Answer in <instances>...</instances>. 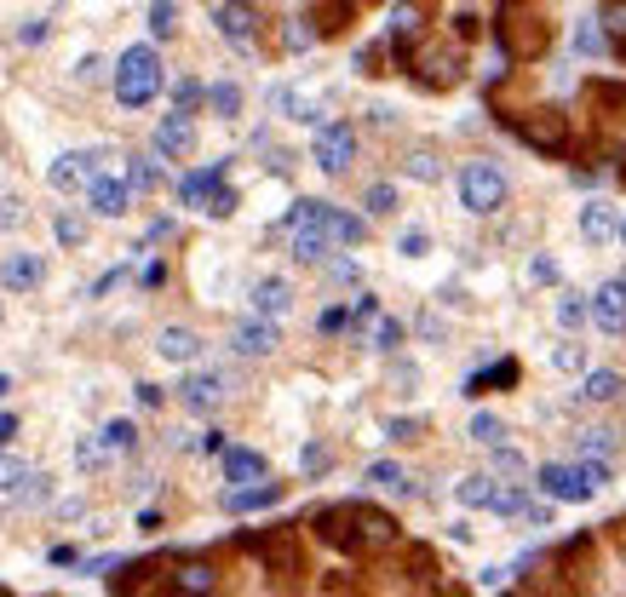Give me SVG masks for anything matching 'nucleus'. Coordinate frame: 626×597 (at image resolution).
<instances>
[{"label":"nucleus","mask_w":626,"mask_h":597,"mask_svg":"<svg viewBox=\"0 0 626 597\" xmlns=\"http://www.w3.org/2000/svg\"><path fill=\"white\" fill-rule=\"evenodd\" d=\"M155 92H161V58L150 52V46H133V52H121V64H115V98L138 109V104H150Z\"/></svg>","instance_id":"f257e3e1"},{"label":"nucleus","mask_w":626,"mask_h":597,"mask_svg":"<svg viewBox=\"0 0 626 597\" xmlns=\"http://www.w3.org/2000/svg\"><path fill=\"white\" fill-rule=\"evenodd\" d=\"M460 201L472 213H494L500 201H506V172H500L494 161H472L460 172Z\"/></svg>","instance_id":"f03ea898"},{"label":"nucleus","mask_w":626,"mask_h":597,"mask_svg":"<svg viewBox=\"0 0 626 597\" xmlns=\"http://www.w3.org/2000/svg\"><path fill=\"white\" fill-rule=\"evenodd\" d=\"M356 155V133L345 127V121H327V127H317V167L322 172H345Z\"/></svg>","instance_id":"7ed1b4c3"},{"label":"nucleus","mask_w":626,"mask_h":597,"mask_svg":"<svg viewBox=\"0 0 626 597\" xmlns=\"http://www.w3.org/2000/svg\"><path fill=\"white\" fill-rule=\"evenodd\" d=\"M218 35L242 52H253V35H259V18H253V0H225L218 6Z\"/></svg>","instance_id":"20e7f679"},{"label":"nucleus","mask_w":626,"mask_h":597,"mask_svg":"<svg viewBox=\"0 0 626 597\" xmlns=\"http://www.w3.org/2000/svg\"><path fill=\"white\" fill-rule=\"evenodd\" d=\"M46 179H52V190H75V184L98 179V155H87V150H75V155H58Z\"/></svg>","instance_id":"39448f33"},{"label":"nucleus","mask_w":626,"mask_h":597,"mask_svg":"<svg viewBox=\"0 0 626 597\" xmlns=\"http://www.w3.org/2000/svg\"><path fill=\"white\" fill-rule=\"evenodd\" d=\"M179 397H184L190 414H207V408L225 402V380H218V373H190V380L179 385Z\"/></svg>","instance_id":"423d86ee"},{"label":"nucleus","mask_w":626,"mask_h":597,"mask_svg":"<svg viewBox=\"0 0 626 597\" xmlns=\"http://www.w3.org/2000/svg\"><path fill=\"white\" fill-rule=\"evenodd\" d=\"M592 317H598L603 334H621V327H626V288H621V281H603V288H598Z\"/></svg>","instance_id":"0eeeda50"},{"label":"nucleus","mask_w":626,"mask_h":597,"mask_svg":"<svg viewBox=\"0 0 626 597\" xmlns=\"http://www.w3.org/2000/svg\"><path fill=\"white\" fill-rule=\"evenodd\" d=\"M190 144H196V127H190V115H161V127H155V150L161 155H190Z\"/></svg>","instance_id":"6e6552de"},{"label":"nucleus","mask_w":626,"mask_h":597,"mask_svg":"<svg viewBox=\"0 0 626 597\" xmlns=\"http://www.w3.org/2000/svg\"><path fill=\"white\" fill-rule=\"evenodd\" d=\"M230 344H236L242 356H271L276 351V327L264 322V317H247V322H236V339H230Z\"/></svg>","instance_id":"1a4fd4ad"},{"label":"nucleus","mask_w":626,"mask_h":597,"mask_svg":"<svg viewBox=\"0 0 626 597\" xmlns=\"http://www.w3.org/2000/svg\"><path fill=\"white\" fill-rule=\"evenodd\" d=\"M253 310H259V317L264 322H271V317H288V310H293V288H288V281H259V288H253Z\"/></svg>","instance_id":"9d476101"},{"label":"nucleus","mask_w":626,"mask_h":597,"mask_svg":"<svg viewBox=\"0 0 626 597\" xmlns=\"http://www.w3.org/2000/svg\"><path fill=\"white\" fill-rule=\"evenodd\" d=\"M540 489L552 494V500H586V494H592L586 482L575 477V465H546V471H540Z\"/></svg>","instance_id":"9b49d317"},{"label":"nucleus","mask_w":626,"mask_h":597,"mask_svg":"<svg viewBox=\"0 0 626 597\" xmlns=\"http://www.w3.org/2000/svg\"><path fill=\"white\" fill-rule=\"evenodd\" d=\"M155 351H161L167 363H196V356H201V339L190 334V327H161V339H155Z\"/></svg>","instance_id":"f8f14e48"},{"label":"nucleus","mask_w":626,"mask_h":597,"mask_svg":"<svg viewBox=\"0 0 626 597\" xmlns=\"http://www.w3.org/2000/svg\"><path fill=\"white\" fill-rule=\"evenodd\" d=\"M41 276H46V264L35 253H6V264H0V281H6V288H35Z\"/></svg>","instance_id":"ddd939ff"},{"label":"nucleus","mask_w":626,"mask_h":597,"mask_svg":"<svg viewBox=\"0 0 626 597\" xmlns=\"http://www.w3.org/2000/svg\"><path fill=\"white\" fill-rule=\"evenodd\" d=\"M92 213L121 218V213H127V184H121V179H92Z\"/></svg>","instance_id":"4468645a"},{"label":"nucleus","mask_w":626,"mask_h":597,"mask_svg":"<svg viewBox=\"0 0 626 597\" xmlns=\"http://www.w3.org/2000/svg\"><path fill=\"white\" fill-rule=\"evenodd\" d=\"M327 253V235L317 230V225H299L293 230V259H305V264H317Z\"/></svg>","instance_id":"2eb2a0df"},{"label":"nucleus","mask_w":626,"mask_h":597,"mask_svg":"<svg viewBox=\"0 0 626 597\" xmlns=\"http://www.w3.org/2000/svg\"><path fill=\"white\" fill-rule=\"evenodd\" d=\"M213 190H218V172H190V179L179 184V196L190 201V207H207V201H213Z\"/></svg>","instance_id":"dca6fc26"},{"label":"nucleus","mask_w":626,"mask_h":597,"mask_svg":"<svg viewBox=\"0 0 626 597\" xmlns=\"http://www.w3.org/2000/svg\"><path fill=\"white\" fill-rule=\"evenodd\" d=\"M225 471H230V482H247V477H264V460H259V454H247V448H230L225 454Z\"/></svg>","instance_id":"f3484780"},{"label":"nucleus","mask_w":626,"mask_h":597,"mask_svg":"<svg viewBox=\"0 0 626 597\" xmlns=\"http://www.w3.org/2000/svg\"><path fill=\"white\" fill-rule=\"evenodd\" d=\"M581 397H586V402H615V397H621V373L598 368V373L586 380V390H581Z\"/></svg>","instance_id":"a211bd4d"},{"label":"nucleus","mask_w":626,"mask_h":597,"mask_svg":"<svg viewBox=\"0 0 626 597\" xmlns=\"http://www.w3.org/2000/svg\"><path fill=\"white\" fill-rule=\"evenodd\" d=\"M368 482L373 489H391V494H409V477H402V465H391V460L368 465Z\"/></svg>","instance_id":"6ab92c4d"},{"label":"nucleus","mask_w":626,"mask_h":597,"mask_svg":"<svg viewBox=\"0 0 626 597\" xmlns=\"http://www.w3.org/2000/svg\"><path fill=\"white\" fill-rule=\"evenodd\" d=\"M581 230H586V242H603V235H615V213H609V207H586L581 213Z\"/></svg>","instance_id":"aec40b11"},{"label":"nucleus","mask_w":626,"mask_h":597,"mask_svg":"<svg viewBox=\"0 0 626 597\" xmlns=\"http://www.w3.org/2000/svg\"><path fill=\"white\" fill-rule=\"evenodd\" d=\"M575 52H581V58H598V52H603V29H598V18H581V29H575Z\"/></svg>","instance_id":"412c9836"},{"label":"nucleus","mask_w":626,"mask_h":597,"mask_svg":"<svg viewBox=\"0 0 626 597\" xmlns=\"http://www.w3.org/2000/svg\"><path fill=\"white\" fill-rule=\"evenodd\" d=\"M276 494H281L276 482H264V489H247V494H225V506H230V511H253V506H271Z\"/></svg>","instance_id":"4be33fe9"},{"label":"nucleus","mask_w":626,"mask_h":597,"mask_svg":"<svg viewBox=\"0 0 626 597\" xmlns=\"http://www.w3.org/2000/svg\"><path fill=\"white\" fill-rule=\"evenodd\" d=\"M207 104H213V115H236V109H242V92L230 87V81H218V87H207Z\"/></svg>","instance_id":"5701e85b"},{"label":"nucleus","mask_w":626,"mask_h":597,"mask_svg":"<svg viewBox=\"0 0 626 597\" xmlns=\"http://www.w3.org/2000/svg\"><path fill=\"white\" fill-rule=\"evenodd\" d=\"M494 500V477H465L460 482V506H489Z\"/></svg>","instance_id":"b1692460"},{"label":"nucleus","mask_w":626,"mask_h":597,"mask_svg":"<svg viewBox=\"0 0 626 597\" xmlns=\"http://www.w3.org/2000/svg\"><path fill=\"white\" fill-rule=\"evenodd\" d=\"M581 454L586 460H609L615 454V431H581Z\"/></svg>","instance_id":"393cba45"},{"label":"nucleus","mask_w":626,"mask_h":597,"mask_svg":"<svg viewBox=\"0 0 626 597\" xmlns=\"http://www.w3.org/2000/svg\"><path fill=\"white\" fill-rule=\"evenodd\" d=\"M500 436H506V426H500L494 414H477V419H472V443H483V448H500Z\"/></svg>","instance_id":"a878e982"},{"label":"nucleus","mask_w":626,"mask_h":597,"mask_svg":"<svg viewBox=\"0 0 626 597\" xmlns=\"http://www.w3.org/2000/svg\"><path fill=\"white\" fill-rule=\"evenodd\" d=\"M23 477H29V465L18 460V454H0V494H12Z\"/></svg>","instance_id":"bb28decb"},{"label":"nucleus","mask_w":626,"mask_h":597,"mask_svg":"<svg viewBox=\"0 0 626 597\" xmlns=\"http://www.w3.org/2000/svg\"><path fill=\"white\" fill-rule=\"evenodd\" d=\"M150 29H155V35H173V29H179V6H173V0H155V6H150Z\"/></svg>","instance_id":"cd10ccee"},{"label":"nucleus","mask_w":626,"mask_h":597,"mask_svg":"<svg viewBox=\"0 0 626 597\" xmlns=\"http://www.w3.org/2000/svg\"><path fill=\"white\" fill-rule=\"evenodd\" d=\"M557 322H563V327H581V322H586V298H581V293L557 298Z\"/></svg>","instance_id":"c85d7f7f"},{"label":"nucleus","mask_w":626,"mask_h":597,"mask_svg":"<svg viewBox=\"0 0 626 597\" xmlns=\"http://www.w3.org/2000/svg\"><path fill=\"white\" fill-rule=\"evenodd\" d=\"M58 242H64V247H81V242H87V225H81L75 213H58Z\"/></svg>","instance_id":"c756f323"},{"label":"nucleus","mask_w":626,"mask_h":597,"mask_svg":"<svg viewBox=\"0 0 626 597\" xmlns=\"http://www.w3.org/2000/svg\"><path fill=\"white\" fill-rule=\"evenodd\" d=\"M575 477H581V482H586V489H592V494H598V489H603V482H609V465H603V460H581V465H575Z\"/></svg>","instance_id":"7c9ffc66"},{"label":"nucleus","mask_w":626,"mask_h":597,"mask_svg":"<svg viewBox=\"0 0 626 597\" xmlns=\"http://www.w3.org/2000/svg\"><path fill=\"white\" fill-rule=\"evenodd\" d=\"M12 494H18L23 506H41V500L52 494V482H46V477H23V482H18V489H12Z\"/></svg>","instance_id":"2f4dec72"},{"label":"nucleus","mask_w":626,"mask_h":597,"mask_svg":"<svg viewBox=\"0 0 626 597\" xmlns=\"http://www.w3.org/2000/svg\"><path fill=\"white\" fill-rule=\"evenodd\" d=\"M409 172H414L419 184H431L437 172H443V161H437V155H426V150H414V155H409Z\"/></svg>","instance_id":"473e14b6"},{"label":"nucleus","mask_w":626,"mask_h":597,"mask_svg":"<svg viewBox=\"0 0 626 597\" xmlns=\"http://www.w3.org/2000/svg\"><path fill=\"white\" fill-rule=\"evenodd\" d=\"M127 179H133V190H155V184H161V167L155 161H133Z\"/></svg>","instance_id":"72a5a7b5"},{"label":"nucleus","mask_w":626,"mask_h":597,"mask_svg":"<svg viewBox=\"0 0 626 597\" xmlns=\"http://www.w3.org/2000/svg\"><path fill=\"white\" fill-rule=\"evenodd\" d=\"M213 586V574L201 569V563H190V569H179V592H207Z\"/></svg>","instance_id":"f704fd0d"},{"label":"nucleus","mask_w":626,"mask_h":597,"mask_svg":"<svg viewBox=\"0 0 626 597\" xmlns=\"http://www.w3.org/2000/svg\"><path fill=\"white\" fill-rule=\"evenodd\" d=\"M104 448H133V426L127 419H109L104 426Z\"/></svg>","instance_id":"c9c22d12"},{"label":"nucleus","mask_w":626,"mask_h":597,"mask_svg":"<svg viewBox=\"0 0 626 597\" xmlns=\"http://www.w3.org/2000/svg\"><path fill=\"white\" fill-rule=\"evenodd\" d=\"M489 506H494V511H523V506H529V494H523V489H494Z\"/></svg>","instance_id":"e433bc0d"},{"label":"nucleus","mask_w":626,"mask_h":597,"mask_svg":"<svg viewBox=\"0 0 626 597\" xmlns=\"http://www.w3.org/2000/svg\"><path fill=\"white\" fill-rule=\"evenodd\" d=\"M397 207V190H391V184H373L368 190V213H391Z\"/></svg>","instance_id":"4c0bfd02"},{"label":"nucleus","mask_w":626,"mask_h":597,"mask_svg":"<svg viewBox=\"0 0 626 597\" xmlns=\"http://www.w3.org/2000/svg\"><path fill=\"white\" fill-rule=\"evenodd\" d=\"M373 344H380V351H397V344H402V327H397V322H380V334H373Z\"/></svg>","instance_id":"58836bf2"},{"label":"nucleus","mask_w":626,"mask_h":597,"mask_svg":"<svg viewBox=\"0 0 626 597\" xmlns=\"http://www.w3.org/2000/svg\"><path fill=\"white\" fill-rule=\"evenodd\" d=\"M586 363V351H581V344H563V351H557V368L563 373H569V368H581Z\"/></svg>","instance_id":"ea45409f"},{"label":"nucleus","mask_w":626,"mask_h":597,"mask_svg":"<svg viewBox=\"0 0 626 597\" xmlns=\"http://www.w3.org/2000/svg\"><path fill=\"white\" fill-rule=\"evenodd\" d=\"M18 218H23L18 201H0V230H18Z\"/></svg>","instance_id":"a19ab883"},{"label":"nucleus","mask_w":626,"mask_h":597,"mask_svg":"<svg viewBox=\"0 0 626 597\" xmlns=\"http://www.w3.org/2000/svg\"><path fill=\"white\" fill-rule=\"evenodd\" d=\"M173 92H179V109H190V104L201 98V81H179Z\"/></svg>","instance_id":"79ce46f5"},{"label":"nucleus","mask_w":626,"mask_h":597,"mask_svg":"<svg viewBox=\"0 0 626 597\" xmlns=\"http://www.w3.org/2000/svg\"><path fill=\"white\" fill-rule=\"evenodd\" d=\"M327 276H334V281H356V264L351 259H334V264H327Z\"/></svg>","instance_id":"37998d69"},{"label":"nucleus","mask_w":626,"mask_h":597,"mask_svg":"<svg viewBox=\"0 0 626 597\" xmlns=\"http://www.w3.org/2000/svg\"><path fill=\"white\" fill-rule=\"evenodd\" d=\"M609 29H615V35H626V0H615V6H609V18H603Z\"/></svg>","instance_id":"c03bdc74"},{"label":"nucleus","mask_w":626,"mask_h":597,"mask_svg":"<svg viewBox=\"0 0 626 597\" xmlns=\"http://www.w3.org/2000/svg\"><path fill=\"white\" fill-rule=\"evenodd\" d=\"M402 253H409V259H419V253H426V235H419V230H409V235H402Z\"/></svg>","instance_id":"a18cd8bd"},{"label":"nucleus","mask_w":626,"mask_h":597,"mask_svg":"<svg viewBox=\"0 0 626 597\" xmlns=\"http://www.w3.org/2000/svg\"><path fill=\"white\" fill-rule=\"evenodd\" d=\"M322 465H327V448L310 443V448H305V471H322Z\"/></svg>","instance_id":"49530a36"},{"label":"nucleus","mask_w":626,"mask_h":597,"mask_svg":"<svg viewBox=\"0 0 626 597\" xmlns=\"http://www.w3.org/2000/svg\"><path fill=\"white\" fill-rule=\"evenodd\" d=\"M397 35H414V6H397Z\"/></svg>","instance_id":"de8ad7c7"},{"label":"nucleus","mask_w":626,"mask_h":597,"mask_svg":"<svg viewBox=\"0 0 626 597\" xmlns=\"http://www.w3.org/2000/svg\"><path fill=\"white\" fill-rule=\"evenodd\" d=\"M109 64H104V58H87V64H81V81H98V75H104Z\"/></svg>","instance_id":"09e8293b"},{"label":"nucleus","mask_w":626,"mask_h":597,"mask_svg":"<svg viewBox=\"0 0 626 597\" xmlns=\"http://www.w3.org/2000/svg\"><path fill=\"white\" fill-rule=\"evenodd\" d=\"M310 41H317V35H310L305 23H293V29H288V46H310Z\"/></svg>","instance_id":"8fccbe9b"},{"label":"nucleus","mask_w":626,"mask_h":597,"mask_svg":"<svg viewBox=\"0 0 626 597\" xmlns=\"http://www.w3.org/2000/svg\"><path fill=\"white\" fill-rule=\"evenodd\" d=\"M12 431H18V419H12V414H0V448L12 443Z\"/></svg>","instance_id":"3c124183"},{"label":"nucleus","mask_w":626,"mask_h":597,"mask_svg":"<svg viewBox=\"0 0 626 597\" xmlns=\"http://www.w3.org/2000/svg\"><path fill=\"white\" fill-rule=\"evenodd\" d=\"M6 390H12V380H6V373H0V397H6Z\"/></svg>","instance_id":"603ef678"},{"label":"nucleus","mask_w":626,"mask_h":597,"mask_svg":"<svg viewBox=\"0 0 626 597\" xmlns=\"http://www.w3.org/2000/svg\"><path fill=\"white\" fill-rule=\"evenodd\" d=\"M615 230H621V242H626V225H615Z\"/></svg>","instance_id":"864d4df0"}]
</instances>
